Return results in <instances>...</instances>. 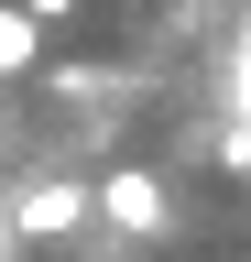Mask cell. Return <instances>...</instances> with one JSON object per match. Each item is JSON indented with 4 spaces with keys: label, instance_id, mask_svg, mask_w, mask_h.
Returning a JSON list of instances; mask_svg holds the SVG:
<instances>
[{
    "label": "cell",
    "instance_id": "cell-5",
    "mask_svg": "<svg viewBox=\"0 0 251 262\" xmlns=\"http://www.w3.org/2000/svg\"><path fill=\"white\" fill-rule=\"evenodd\" d=\"M218 175H251V120H218Z\"/></svg>",
    "mask_w": 251,
    "mask_h": 262
},
{
    "label": "cell",
    "instance_id": "cell-2",
    "mask_svg": "<svg viewBox=\"0 0 251 262\" xmlns=\"http://www.w3.org/2000/svg\"><path fill=\"white\" fill-rule=\"evenodd\" d=\"M99 219L120 229V241H164L175 229V186L153 175V164H109L99 175Z\"/></svg>",
    "mask_w": 251,
    "mask_h": 262
},
{
    "label": "cell",
    "instance_id": "cell-6",
    "mask_svg": "<svg viewBox=\"0 0 251 262\" xmlns=\"http://www.w3.org/2000/svg\"><path fill=\"white\" fill-rule=\"evenodd\" d=\"M22 11H33V22H44V33H66V22H77V11H87V0H22Z\"/></svg>",
    "mask_w": 251,
    "mask_h": 262
},
{
    "label": "cell",
    "instance_id": "cell-1",
    "mask_svg": "<svg viewBox=\"0 0 251 262\" xmlns=\"http://www.w3.org/2000/svg\"><path fill=\"white\" fill-rule=\"evenodd\" d=\"M99 219V175H33L11 196V241H77Z\"/></svg>",
    "mask_w": 251,
    "mask_h": 262
},
{
    "label": "cell",
    "instance_id": "cell-3",
    "mask_svg": "<svg viewBox=\"0 0 251 262\" xmlns=\"http://www.w3.org/2000/svg\"><path fill=\"white\" fill-rule=\"evenodd\" d=\"M33 55H44V22L22 11V0H0V88H11V77H33Z\"/></svg>",
    "mask_w": 251,
    "mask_h": 262
},
{
    "label": "cell",
    "instance_id": "cell-4",
    "mask_svg": "<svg viewBox=\"0 0 251 262\" xmlns=\"http://www.w3.org/2000/svg\"><path fill=\"white\" fill-rule=\"evenodd\" d=\"M230 120H251V22H240V44H230Z\"/></svg>",
    "mask_w": 251,
    "mask_h": 262
},
{
    "label": "cell",
    "instance_id": "cell-7",
    "mask_svg": "<svg viewBox=\"0 0 251 262\" xmlns=\"http://www.w3.org/2000/svg\"><path fill=\"white\" fill-rule=\"evenodd\" d=\"M0 262H11V219H0Z\"/></svg>",
    "mask_w": 251,
    "mask_h": 262
}]
</instances>
